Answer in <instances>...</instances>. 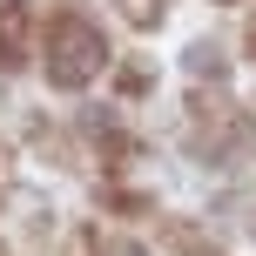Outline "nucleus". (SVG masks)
<instances>
[{"label": "nucleus", "instance_id": "nucleus-1", "mask_svg": "<svg viewBox=\"0 0 256 256\" xmlns=\"http://www.w3.org/2000/svg\"><path fill=\"white\" fill-rule=\"evenodd\" d=\"M102 34H94L81 14H61L54 20V34H48V81H61V88H81V81L102 68Z\"/></svg>", "mask_w": 256, "mask_h": 256}]
</instances>
